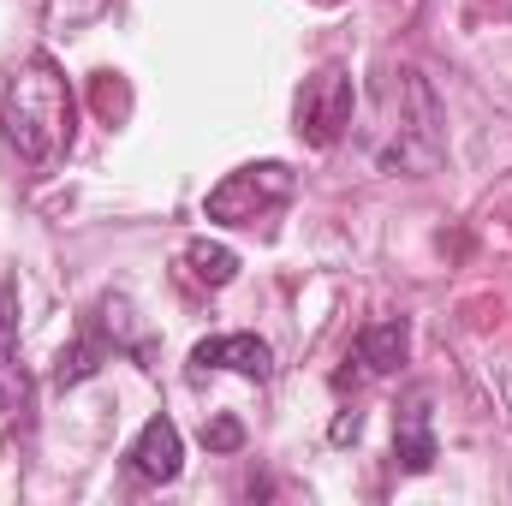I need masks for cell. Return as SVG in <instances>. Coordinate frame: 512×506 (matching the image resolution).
Listing matches in <instances>:
<instances>
[{"instance_id":"obj_8","label":"cell","mask_w":512,"mask_h":506,"mask_svg":"<svg viewBox=\"0 0 512 506\" xmlns=\"http://www.w3.org/2000/svg\"><path fill=\"white\" fill-rule=\"evenodd\" d=\"M30 411V370L18 358V316H12V286H0V417Z\"/></svg>"},{"instance_id":"obj_2","label":"cell","mask_w":512,"mask_h":506,"mask_svg":"<svg viewBox=\"0 0 512 506\" xmlns=\"http://www.w3.org/2000/svg\"><path fill=\"white\" fill-rule=\"evenodd\" d=\"M376 161L387 173H429L441 161V102L417 66L382 78V143Z\"/></svg>"},{"instance_id":"obj_12","label":"cell","mask_w":512,"mask_h":506,"mask_svg":"<svg viewBox=\"0 0 512 506\" xmlns=\"http://www.w3.org/2000/svg\"><path fill=\"white\" fill-rule=\"evenodd\" d=\"M203 441H209L215 453H233V447L245 441V429H239V417H215V423H203Z\"/></svg>"},{"instance_id":"obj_3","label":"cell","mask_w":512,"mask_h":506,"mask_svg":"<svg viewBox=\"0 0 512 506\" xmlns=\"http://www.w3.org/2000/svg\"><path fill=\"white\" fill-rule=\"evenodd\" d=\"M292 191H298V179H292L286 161H251V167H233V173L203 197V215H209L215 227H256V221H268L274 209H286Z\"/></svg>"},{"instance_id":"obj_7","label":"cell","mask_w":512,"mask_h":506,"mask_svg":"<svg viewBox=\"0 0 512 506\" xmlns=\"http://www.w3.org/2000/svg\"><path fill=\"white\" fill-rule=\"evenodd\" d=\"M393 459H399L411 477L435 471V459H441V441H435L429 399H405V405H399V423H393Z\"/></svg>"},{"instance_id":"obj_4","label":"cell","mask_w":512,"mask_h":506,"mask_svg":"<svg viewBox=\"0 0 512 506\" xmlns=\"http://www.w3.org/2000/svg\"><path fill=\"white\" fill-rule=\"evenodd\" d=\"M352 108H358L352 72H346V66H316V72L298 84V102H292L298 137H304L310 149L340 143V137H346V126H352Z\"/></svg>"},{"instance_id":"obj_6","label":"cell","mask_w":512,"mask_h":506,"mask_svg":"<svg viewBox=\"0 0 512 506\" xmlns=\"http://www.w3.org/2000/svg\"><path fill=\"white\" fill-rule=\"evenodd\" d=\"M131 471L143 477V483H173L179 471H185V447H179V429H173V417H149L143 429H137V441H131Z\"/></svg>"},{"instance_id":"obj_10","label":"cell","mask_w":512,"mask_h":506,"mask_svg":"<svg viewBox=\"0 0 512 506\" xmlns=\"http://www.w3.org/2000/svg\"><path fill=\"white\" fill-rule=\"evenodd\" d=\"M108 352H114V340H108V328L96 322V316H84V334L60 352V364H54V381L60 387H78V381H90L102 364H108Z\"/></svg>"},{"instance_id":"obj_11","label":"cell","mask_w":512,"mask_h":506,"mask_svg":"<svg viewBox=\"0 0 512 506\" xmlns=\"http://www.w3.org/2000/svg\"><path fill=\"white\" fill-rule=\"evenodd\" d=\"M185 274H191L197 286H209V292H221V286H233V274H239V256L227 251V245H209V239H191V245H185Z\"/></svg>"},{"instance_id":"obj_5","label":"cell","mask_w":512,"mask_h":506,"mask_svg":"<svg viewBox=\"0 0 512 506\" xmlns=\"http://www.w3.org/2000/svg\"><path fill=\"white\" fill-rule=\"evenodd\" d=\"M209 370H233V376L268 381L274 376V352L256 334H215V340H203L191 352V376H209Z\"/></svg>"},{"instance_id":"obj_9","label":"cell","mask_w":512,"mask_h":506,"mask_svg":"<svg viewBox=\"0 0 512 506\" xmlns=\"http://www.w3.org/2000/svg\"><path fill=\"white\" fill-rule=\"evenodd\" d=\"M405 352H411V322H405V316L370 322V328L358 334V364H364L370 376H393V370L405 364Z\"/></svg>"},{"instance_id":"obj_1","label":"cell","mask_w":512,"mask_h":506,"mask_svg":"<svg viewBox=\"0 0 512 506\" xmlns=\"http://www.w3.org/2000/svg\"><path fill=\"white\" fill-rule=\"evenodd\" d=\"M72 126H78V102H72L66 72H60L48 54H30V60L12 72L6 96H0V137H6V149H12L30 173H48V167L66 161Z\"/></svg>"},{"instance_id":"obj_13","label":"cell","mask_w":512,"mask_h":506,"mask_svg":"<svg viewBox=\"0 0 512 506\" xmlns=\"http://www.w3.org/2000/svg\"><path fill=\"white\" fill-rule=\"evenodd\" d=\"M352 435H358V411H346V417L334 423V441H352Z\"/></svg>"}]
</instances>
